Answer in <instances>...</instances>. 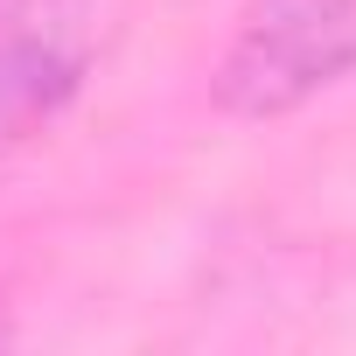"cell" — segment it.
Listing matches in <instances>:
<instances>
[{
	"mask_svg": "<svg viewBox=\"0 0 356 356\" xmlns=\"http://www.w3.org/2000/svg\"><path fill=\"white\" fill-rule=\"evenodd\" d=\"M342 77H356V0H245L210 98L231 119H286Z\"/></svg>",
	"mask_w": 356,
	"mask_h": 356,
	"instance_id": "cell-1",
	"label": "cell"
},
{
	"mask_svg": "<svg viewBox=\"0 0 356 356\" xmlns=\"http://www.w3.org/2000/svg\"><path fill=\"white\" fill-rule=\"evenodd\" d=\"M91 63L98 0H0V175L70 119Z\"/></svg>",
	"mask_w": 356,
	"mask_h": 356,
	"instance_id": "cell-2",
	"label": "cell"
}]
</instances>
